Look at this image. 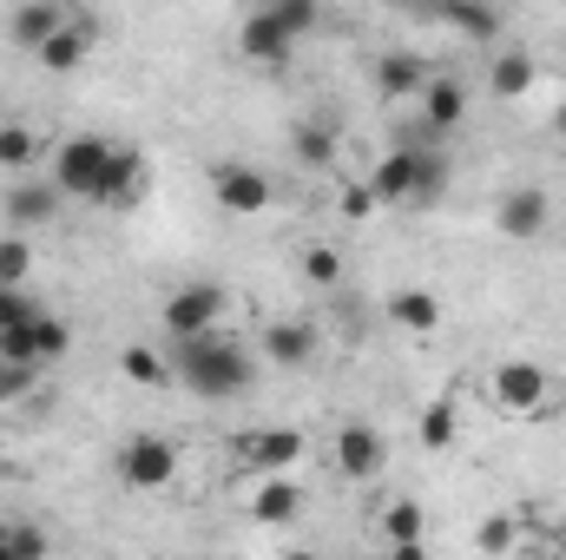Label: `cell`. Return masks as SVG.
Here are the masks:
<instances>
[{"mask_svg":"<svg viewBox=\"0 0 566 560\" xmlns=\"http://www.w3.org/2000/svg\"><path fill=\"white\" fill-rule=\"evenodd\" d=\"M0 211L13 218V238L20 231H33V225H46L53 211H60V185H40V178H20L7 198H0Z\"/></svg>","mask_w":566,"mask_h":560,"instance_id":"obj_16","label":"cell"},{"mask_svg":"<svg viewBox=\"0 0 566 560\" xmlns=\"http://www.w3.org/2000/svg\"><path fill=\"white\" fill-rule=\"evenodd\" d=\"M244 515H251L258 528H290V521L303 515V488H296V475H264V481L251 488Z\"/></svg>","mask_w":566,"mask_h":560,"instance_id":"obj_11","label":"cell"},{"mask_svg":"<svg viewBox=\"0 0 566 560\" xmlns=\"http://www.w3.org/2000/svg\"><path fill=\"white\" fill-rule=\"evenodd\" d=\"M389 560H428V548H389Z\"/></svg>","mask_w":566,"mask_h":560,"instance_id":"obj_38","label":"cell"},{"mask_svg":"<svg viewBox=\"0 0 566 560\" xmlns=\"http://www.w3.org/2000/svg\"><path fill=\"white\" fill-rule=\"evenodd\" d=\"M0 541H7V554H13V560H46V554H53L46 528H33V521H13V528H0Z\"/></svg>","mask_w":566,"mask_h":560,"instance_id":"obj_29","label":"cell"},{"mask_svg":"<svg viewBox=\"0 0 566 560\" xmlns=\"http://www.w3.org/2000/svg\"><path fill=\"white\" fill-rule=\"evenodd\" d=\"M290 46H296V40L271 20V7H251V13H244V27H238V53H244L251 66H283Z\"/></svg>","mask_w":566,"mask_h":560,"instance_id":"obj_12","label":"cell"},{"mask_svg":"<svg viewBox=\"0 0 566 560\" xmlns=\"http://www.w3.org/2000/svg\"><path fill=\"white\" fill-rule=\"evenodd\" d=\"M33 158H40V139H33L27 126H0V165H7V172H27Z\"/></svg>","mask_w":566,"mask_h":560,"instance_id":"obj_33","label":"cell"},{"mask_svg":"<svg viewBox=\"0 0 566 560\" xmlns=\"http://www.w3.org/2000/svg\"><path fill=\"white\" fill-rule=\"evenodd\" d=\"M488 86H494V100H527L534 93V60L527 53H494V66H488Z\"/></svg>","mask_w":566,"mask_h":560,"instance_id":"obj_22","label":"cell"},{"mask_svg":"<svg viewBox=\"0 0 566 560\" xmlns=\"http://www.w3.org/2000/svg\"><path fill=\"white\" fill-rule=\"evenodd\" d=\"M211 191H218V205H224L231 218H258V211H271V198H277V185H271L258 165H244V158H218V165H211Z\"/></svg>","mask_w":566,"mask_h":560,"instance_id":"obj_6","label":"cell"},{"mask_svg":"<svg viewBox=\"0 0 566 560\" xmlns=\"http://www.w3.org/2000/svg\"><path fill=\"white\" fill-rule=\"evenodd\" d=\"M0 560H13V554H7V541H0Z\"/></svg>","mask_w":566,"mask_h":560,"instance_id":"obj_41","label":"cell"},{"mask_svg":"<svg viewBox=\"0 0 566 560\" xmlns=\"http://www.w3.org/2000/svg\"><path fill=\"white\" fill-rule=\"evenodd\" d=\"M119 481L139 488V495H165V488L178 481V442H165V435H133V442L119 448Z\"/></svg>","mask_w":566,"mask_h":560,"instance_id":"obj_4","label":"cell"},{"mask_svg":"<svg viewBox=\"0 0 566 560\" xmlns=\"http://www.w3.org/2000/svg\"><path fill=\"white\" fill-rule=\"evenodd\" d=\"M283 560H316V554H310V548H290V554H283Z\"/></svg>","mask_w":566,"mask_h":560,"instance_id":"obj_40","label":"cell"},{"mask_svg":"<svg viewBox=\"0 0 566 560\" xmlns=\"http://www.w3.org/2000/svg\"><path fill=\"white\" fill-rule=\"evenodd\" d=\"M554 133H560V139H566V106H560V113H554Z\"/></svg>","mask_w":566,"mask_h":560,"instance_id":"obj_39","label":"cell"},{"mask_svg":"<svg viewBox=\"0 0 566 560\" xmlns=\"http://www.w3.org/2000/svg\"><path fill=\"white\" fill-rule=\"evenodd\" d=\"M139 198H145V152H139V145H113V158H106V178H99V198H93V205L133 211Z\"/></svg>","mask_w":566,"mask_h":560,"instance_id":"obj_10","label":"cell"},{"mask_svg":"<svg viewBox=\"0 0 566 560\" xmlns=\"http://www.w3.org/2000/svg\"><path fill=\"white\" fill-rule=\"evenodd\" d=\"M441 27H454L461 40H481V46H494V40L507 33L501 7H474V0H448V7H441Z\"/></svg>","mask_w":566,"mask_h":560,"instance_id":"obj_19","label":"cell"},{"mask_svg":"<svg viewBox=\"0 0 566 560\" xmlns=\"http://www.w3.org/2000/svg\"><path fill=\"white\" fill-rule=\"evenodd\" d=\"M369 185V198L389 211V205H416V152H389V158H376V172L363 178Z\"/></svg>","mask_w":566,"mask_h":560,"instance_id":"obj_15","label":"cell"},{"mask_svg":"<svg viewBox=\"0 0 566 560\" xmlns=\"http://www.w3.org/2000/svg\"><path fill=\"white\" fill-rule=\"evenodd\" d=\"M382 535H389V548H422V535H428V515H422V501H389L382 508Z\"/></svg>","mask_w":566,"mask_h":560,"instance_id":"obj_24","label":"cell"},{"mask_svg":"<svg viewBox=\"0 0 566 560\" xmlns=\"http://www.w3.org/2000/svg\"><path fill=\"white\" fill-rule=\"evenodd\" d=\"M33 383H40V370H13V363H0V403H20Z\"/></svg>","mask_w":566,"mask_h":560,"instance_id":"obj_37","label":"cell"},{"mask_svg":"<svg viewBox=\"0 0 566 560\" xmlns=\"http://www.w3.org/2000/svg\"><path fill=\"white\" fill-rule=\"evenodd\" d=\"M66 20H73L66 7H53V0H33V7H20V13L7 20V33H13V40H20L27 53H40V46H46V40H53V33L66 27Z\"/></svg>","mask_w":566,"mask_h":560,"instance_id":"obj_18","label":"cell"},{"mask_svg":"<svg viewBox=\"0 0 566 560\" xmlns=\"http://www.w3.org/2000/svg\"><path fill=\"white\" fill-rule=\"evenodd\" d=\"M106 158H113V145L93 139V133H80V139L60 145V152H53V185H60V198H66V191H73V198H99Z\"/></svg>","mask_w":566,"mask_h":560,"instance_id":"obj_7","label":"cell"},{"mask_svg":"<svg viewBox=\"0 0 566 560\" xmlns=\"http://www.w3.org/2000/svg\"><path fill=\"white\" fill-rule=\"evenodd\" d=\"M422 120L434 126V133H454L461 120H468V93H461V80H428L422 86Z\"/></svg>","mask_w":566,"mask_h":560,"instance_id":"obj_20","label":"cell"},{"mask_svg":"<svg viewBox=\"0 0 566 560\" xmlns=\"http://www.w3.org/2000/svg\"><path fill=\"white\" fill-rule=\"evenodd\" d=\"M428 80H434V66H428L422 53H382L376 60V93L382 100H422Z\"/></svg>","mask_w":566,"mask_h":560,"instance_id":"obj_14","label":"cell"},{"mask_svg":"<svg viewBox=\"0 0 566 560\" xmlns=\"http://www.w3.org/2000/svg\"><path fill=\"white\" fill-rule=\"evenodd\" d=\"M336 278H343L336 251H329V245H310V251H303V283H316V290H336Z\"/></svg>","mask_w":566,"mask_h":560,"instance_id":"obj_34","label":"cell"},{"mask_svg":"<svg viewBox=\"0 0 566 560\" xmlns=\"http://www.w3.org/2000/svg\"><path fill=\"white\" fill-rule=\"evenodd\" d=\"M86 53H93V20H86V13H73V20H66V27H60V33H53L33 60H40L46 73H73Z\"/></svg>","mask_w":566,"mask_h":560,"instance_id":"obj_17","label":"cell"},{"mask_svg":"<svg viewBox=\"0 0 566 560\" xmlns=\"http://www.w3.org/2000/svg\"><path fill=\"white\" fill-rule=\"evenodd\" d=\"M119 370H126L133 390H165V383H178V376H171V356H158V350H145V343H126V350H119Z\"/></svg>","mask_w":566,"mask_h":560,"instance_id":"obj_23","label":"cell"},{"mask_svg":"<svg viewBox=\"0 0 566 560\" xmlns=\"http://www.w3.org/2000/svg\"><path fill=\"white\" fill-rule=\"evenodd\" d=\"M474 548L494 554V560H507L514 548H521V521H514V515H488V521L474 528Z\"/></svg>","mask_w":566,"mask_h":560,"instance_id":"obj_26","label":"cell"},{"mask_svg":"<svg viewBox=\"0 0 566 560\" xmlns=\"http://www.w3.org/2000/svg\"><path fill=\"white\" fill-rule=\"evenodd\" d=\"M488 403L507 422H541V416L560 409V390H554V376H547L541 363L514 356V363H494V370H488Z\"/></svg>","mask_w":566,"mask_h":560,"instance_id":"obj_2","label":"cell"},{"mask_svg":"<svg viewBox=\"0 0 566 560\" xmlns=\"http://www.w3.org/2000/svg\"><path fill=\"white\" fill-rule=\"evenodd\" d=\"M336 205H343V218H349V225H369V218L382 211V205L369 198V185H343V198H336Z\"/></svg>","mask_w":566,"mask_h":560,"instance_id":"obj_36","label":"cell"},{"mask_svg":"<svg viewBox=\"0 0 566 560\" xmlns=\"http://www.w3.org/2000/svg\"><path fill=\"white\" fill-rule=\"evenodd\" d=\"M231 462L244 475H290L303 462V428H238L231 435Z\"/></svg>","mask_w":566,"mask_h":560,"instance_id":"obj_3","label":"cell"},{"mask_svg":"<svg viewBox=\"0 0 566 560\" xmlns=\"http://www.w3.org/2000/svg\"><path fill=\"white\" fill-rule=\"evenodd\" d=\"M40 317V303L27 297V290H0V330H20V323H33Z\"/></svg>","mask_w":566,"mask_h":560,"instance_id":"obj_35","label":"cell"},{"mask_svg":"<svg viewBox=\"0 0 566 560\" xmlns=\"http://www.w3.org/2000/svg\"><path fill=\"white\" fill-rule=\"evenodd\" d=\"M547 218H554V205H547L541 185H514V191L494 205V225H501V238H514V245H534V238L547 231Z\"/></svg>","mask_w":566,"mask_h":560,"instance_id":"obj_8","label":"cell"},{"mask_svg":"<svg viewBox=\"0 0 566 560\" xmlns=\"http://www.w3.org/2000/svg\"><path fill=\"white\" fill-rule=\"evenodd\" d=\"M271 20H277L290 40H303V33L323 27V7H316V0H271Z\"/></svg>","mask_w":566,"mask_h":560,"instance_id":"obj_28","label":"cell"},{"mask_svg":"<svg viewBox=\"0 0 566 560\" xmlns=\"http://www.w3.org/2000/svg\"><path fill=\"white\" fill-rule=\"evenodd\" d=\"M224 310H231V303H224V290H218V283H185V290H171V297H165V336H171V343L211 336Z\"/></svg>","mask_w":566,"mask_h":560,"instance_id":"obj_5","label":"cell"},{"mask_svg":"<svg viewBox=\"0 0 566 560\" xmlns=\"http://www.w3.org/2000/svg\"><path fill=\"white\" fill-rule=\"evenodd\" d=\"M382 435L369 428V422H343L336 428V475L343 481H369V475H382Z\"/></svg>","mask_w":566,"mask_h":560,"instance_id":"obj_9","label":"cell"},{"mask_svg":"<svg viewBox=\"0 0 566 560\" xmlns=\"http://www.w3.org/2000/svg\"><path fill=\"white\" fill-rule=\"evenodd\" d=\"M454 435H461V416H454V396H434L422 409V448H454Z\"/></svg>","mask_w":566,"mask_h":560,"instance_id":"obj_25","label":"cell"},{"mask_svg":"<svg viewBox=\"0 0 566 560\" xmlns=\"http://www.w3.org/2000/svg\"><path fill=\"white\" fill-rule=\"evenodd\" d=\"M171 376H178L191 396H205V403H224V396H244V390L258 383V363H251V350H244L238 336L211 330V336L171 343Z\"/></svg>","mask_w":566,"mask_h":560,"instance_id":"obj_1","label":"cell"},{"mask_svg":"<svg viewBox=\"0 0 566 560\" xmlns=\"http://www.w3.org/2000/svg\"><path fill=\"white\" fill-rule=\"evenodd\" d=\"M389 323L409 330V336L441 330V297H434V290H396V297H389Z\"/></svg>","mask_w":566,"mask_h":560,"instance_id":"obj_21","label":"cell"},{"mask_svg":"<svg viewBox=\"0 0 566 560\" xmlns=\"http://www.w3.org/2000/svg\"><path fill=\"white\" fill-rule=\"evenodd\" d=\"M441 191H448V158H441V152H422V145H416V205L441 198Z\"/></svg>","mask_w":566,"mask_h":560,"instance_id":"obj_30","label":"cell"},{"mask_svg":"<svg viewBox=\"0 0 566 560\" xmlns=\"http://www.w3.org/2000/svg\"><path fill=\"white\" fill-rule=\"evenodd\" d=\"M0 363H13V370H40V343H33V323H20V330H0Z\"/></svg>","mask_w":566,"mask_h":560,"instance_id":"obj_32","label":"cell"},{"mask_svg":"<svg viewBox=\"0 0 566 560\" xmlns=\"http://www.w3.org/2000/svg\"><path fill=\"white\" fill-rule=\"evenodd\" d=\"M296 158H303V165H310V172H329V165H336V133H329V126H296Z\"/></svg>","mask_w":566,"mask_h":560,"instance_id":"obj_27","label":"cell"},{"mask_svg":"<svg viewBox=\"0 0 566 560\" xmlns=\"http://www.w3.org/2000/svg\"><path fill=\"white\" fill-rule=\"evenodd\" d=\"M264 363L271 370H310L316 363V330L303 323V317H283L264 330Z\"/></svg>","mask_w":566,"mask_h":560,"instance_id":"obj_13","label":"cell"},{"mask_svg":"<svg viewBox=\"0 0 566 560\" xmlns=\"http://www.w3.org/2000/svg\"><path fill=\"white\" fill-rule=\"evenodd\" d=\"M33 343H40V370H46V363H60V356H66L73 330H66L60 317H46V310H40V317H33Z\"/></svg>","mask_w":566,"mask_h":560,"instance_id":"obj_31","label":"cell"}]
</instances>
